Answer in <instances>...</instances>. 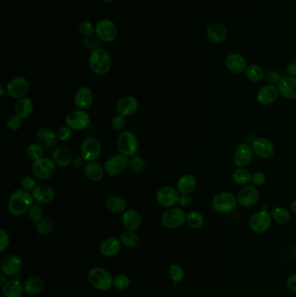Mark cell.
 Masks as SVG:
<instances>
[{
  "mask_svg": "<svg viewBox=\"0 0 296 297\" xmlns=\"http://www.w3.org/2000/svg\"><path fill=\"white\" fill-rule=\"evenodd\" d=\"M33 195L24 189H18L12 192L8 200V211L14 217L25 214L33 204Z\"/></svg>",
  "mask_w": 296,
  "mask_h": 297,
  "instance_id": "6da1fadb",
  "label": "cell"
},
{
  "mask_svg": "<svg viewBox=\"0 0 296 297\" xmlns=\"http://www.w3.org/2000/svg\"><path fill=\"white\" fill-rule=\"evenodd\" d=\"M88 62L92 72L98 76L107 74L112 66L110 54L102 48H95L91 51Z\"/></svg>",
  "mask_w": 296,
  "mask_h": 297,
  "instance_id": "7a4b0ae2",
  "label": "cell"
},
{
  "mask_svg": "<svg viewBox=\"0 0 296 297\" xmlns=\"http://www.w3.org/2000/svg\"><path fill=\"white\" fill-rule=\"evenodd\" d=\"M87 278L91 286L99 291H107L113 286L114 277L104 268H92L88 273Z\"/></svg>",
  "mask_w": 296,
  "mask_h": 297,
  "instance_id": "3957f363",
  "label": "cell"
},
{
  "mask_svg": "<svg viewBox=\"0 0 296 297\" xmlns=\"http://www.w3.org/2000/svg\"><path fill=\"white\" fill-rule=\"evenodd\" d=\"M116 147L119 154L124 155L127 158H131L136 155L138 151L139 143L136 135L130 131H123L116 141Z\"/></svg>",
  "mask_w": 296,
  "mask_h": 297,
  "instance_id": "277c9868",
  "label": "cell"
},
{
  "mask_svg": "<svg viewBox=\"0 0 296 297\" xmlns=\"http://www.w3.org/2000/svg\"><path fill=\"white\" fill-rule=\"evenodd\" d=\"M238 204L236 196L229 191H222L216 194L211 201V206L214 211L218 213H229L234 211Z\"/></svg>",
  "mask_w": 296,
  "mask_h": 297,
  "instance_id": "5b68a950",
  "label": "cell"
},
{
  "mask_svg": "<svg viewBox=\"0 0 296 297\" xmlns=\"http://www.w3.org/2000/svg\"><path fill=\"white\" fill-rule=\"evenodd\" d=\"M56 165L51 158H39L33 161L32 164V173L35 179L39 180H48L51 179L56 173Z\"/></svg>",
  "mask_w": 296,
  "mask_h": 297,
  "instance_id": "8992f818",
  "label": "cell"
},
{
  "mask_svg": "<svg viewBox=\"0 0 296 297\" xmlns=\"http://www.w3.org/2000/svg\"><path fill=\"white\" fill-rule=\"evenodd\" d=\"M186 216L184 210L177 207H172L163 212L161 217V224L165 229H177L186 223Z\"/></svg>",
  "mask_w": 296,
  "mask_h": 297,
  "instance_id": "52a82bcc",
  "label": "cell"
},
{
  "mask_svg": "<svg viewBox=\"0 0 296 297\" xmlns=\"http://www.w3.org/2000/svg\"><path fill=\"white\" fill-rule=\"evenodd\" d=\"M66 125L72 131H83L91 125V116L85 110H72L66 115Z\"/></svg>",
  "mask_w": 296,
  "mask_h": 297,
  "instance_id": "ba28073f",
  "label": "cell"
},
{
  "mask_svg": "<svg viewBox=\"0 0 296 297\" xmlns=\"http://www.w3.org/2000/svg\"><path fill=\"white\" fill-rule=\"evenodd\" d=\"M102 154L100 141L94 137H86L81 144L80 155L86 162H93Z\"/></svg>",
  "mask_w": 296,
  "mask_h": 297,
  "instance_id": "9c48e42d",
  "label": "cell"
},
{
  "mask_svg": "<svg viewBox=\"0 0 296 297\" xmlns=\"http://www.w3.org/2000/svg\"><path fill=\"white\" fill-rule=\"evenodd\" d=\"M7 95L13 99H20L27 95L30 91V83L24 77H16L9 81L6 85Z\"/></svg>",
  "mask_w": 296,
  "mask_h": 297,
  "instance_id": "30bf717a",
  "label": "cell"
},
{
  "mask_svg": "<svg viewBox=\"0 0 296 297\" xmlns=\"http://www.w3.org/2000/svg\"><path fill=\"white\" fill-rule=\"evenodd\" d=\"M95 33L101 41L111 43L116 39L119 31L114 22L110 19L104 18L96 24Z\"/></svg>",
  "mask_w": 296,
  "mask_h": 297,
  "instance_id": "8fae6325",
  "label": "cell"
},
{
  "mask_svg": "<svg viewBox=\"0 0 296 297\" xmlns=\"http://www.w3.org/2000/svg\"><path fill=\"white\" fill-rule=\"evenodd\" d=\"M129 158L124 155L115 154L108 158L104 163L105 173L110 176H117L128 168Z\"/></svg>",
  "mask_w": 296,
  "mask_h": 297,
  "instance_id": "7c38bea8",
  "label": "cell"
},
{
  "mask_svg": "<svg viewBox=\"0 0 296 297\" xmlns=\"http://www.w3.org/2000/svg\"><path fill=\"white\" fill-rule=\"evenodd\" d=\"M271 223V214L267 211H260L252 215L249 219V227L252 231L261 234L270 229Z\"/></svg>",
  "mask_w": 296,
  "mask_h": 297,
  "instance_id": "4fadbf2b",
  "label": "cell"
},
{
  "mask_svg": "<svg viewBox=\"0 0 296 297\" xmlns=\"http://www.w3.org/2000/svg\"><path fill=\"white\" fill-rule=\"evenodd\" d=\"M181 194L171 186H163L157 192V201L163 208H172L177 204Z\"/></svg>",
  "mask_w": 296,
  "mask_h": 297,
  "instance_id": "5bb4252c",
  "label": "cell"
},
{
  "mask_svg": "<svg viewBox=\"0 0 296 297\" xmlns=\"http://www.w3.org/2000/svg\"><path fill=\"white\" fill-rule=\"evenodd\" d=\"M238 203L244 208L254 207L260 197V192L255 185H245L237 194Z\"/></svg>",
  "mask_w": 296,
  "mask_h": 297,
  "instance_id": "9a60e30c",
  "label": "cell"
},
{
  "mask_svg": "<svg viewBox=\"0 0 296 297\" xmlns=\"http://www.w3.org/2000/svg\"><path fill=\"white\" fill-rule=\"evenodd\" d=\"M139 108V103L133 96H125L119 99V102L115 105V110L116 113L125 116L129 117L132 116L137 111Z\"/></svg>",
  "mask_w": 296,
  "mask_h": 297,
  "instance_id": "2e32d148",
  "label": "cell"
},
{
  "mask_svg": "<svg viewBox=\"0 0 296 297\" xmlns=\"http://www.w3.org/2000/svg\"><path fill=\"white\" fill-rule=\"evenodd\" d=\"M252 148L258 158L262 159L272 158L276 151L274 143L270 140L264 137L254 140L252 143Z\"/></svg>",
  "mask_w": 296,
  "mask_h": 297,
  "instance_id": "e0dca14e",
  "label": "cell"
},
{
  "mask_svg": "<svg viewBox=\"0 0 296 297\" xmlns=\"http://www.w3.org/2000/svg\"><path fill=\"white\" fill-rule=\"evenodd\" d=\"M254 151L251 146L247 143H241L237 146L233 157L234 165L238 168H245L251 163Z\"/></svg>",
  "mask_w": 296,
  "mask_h": 297,
  "instance_id": "ac0fdd59",
  "label": "cell"
},
{
  "mask_svg": "<svg viewBox=\"0 0 296 297\" xmlns=\"http://www.w3.org/2000/svg\"><path fill=\"white\" fill-rule=\"evenodd\" d=\"M23 266V260L18 255H10L4 259L1 263V272L6 277H14L20 272Z\"/></svg>",
  "mask_w": 296,
  "mask_h": 297,
  "instance_id": "d6986e66",
  "label": "cell"
},
{
  "mask_svg": "<svg viewBox=\"0 0 296 297\" xmlns=\"http://www.w3.org/2000/svg\"><path fill=\"white\" fill-rule=\"evenodd\" d=\"M94 95L89 87L82 86L76 91L74 94V104L79 110H88L92 105Z\"/></svg>",
  "mask_w": 296,
  "mask_h": 297,
  "instance_id": "ffe728a7",
  "label": "cell"
},
{
  "mask_svg": "<svg viewBox=\"0 0 296 297\" xmlns=\"http://www.w3.org/2000/svg\"><path fill=\"white\" fill-rule=\"evenodd\" d=\"M35 138L36 142L39 143L45 150L54 148L58 141L57 135L50 129L45 127L40 128L37 131Z\"/></svg>",
  "mask_w": 296,
  "mask_h": 297,
  "instance_id": "44dd1931",
  "label": "cell"
},
{
  "mask_svg": "<svg viewBox=\"0 0 296 297\" xmlns=\"http://www.w3.org/2000/svg\"><path fill=\"white\" fill-rule=\"evenodd\" d=\"M122 224L126 230L136 232L142 225V217L136 210H126L122 214Z\"/></svg>",
  "mask_w": 296,
  "mask_h": 297,
  "instance_id": "7402d4cb",
  "label": "cell"
},
{
  "mask_svg": "<svg viewBox=\"0 0 296 297\" xmlns=\"http://www.w3.org/2000/svg\"><path fill=\"white\" fill-rule=\"evenodd\" d=\"M279 95L278 88L274 84H267L258 90L257 100L262 105H270L277 100Z\"/></svg>",
  "mask_w": 296,
  "mask_h": 297,
  "instance_id": "603a6c76",
  "label": "cell"
},
{
  "mask_svg": "<svg viewBox=\"0 0 296 297\" xmlns=\"http://www.w3.org/2000/svg\"><path fill=\"white\" fill-rule=\"evenodd\" d=\"M226 68L234 74H241L247 69V61L245 57L239 53H231L225 60Z\"/></svg>",
  "mask_w": 296,
  "mask_h": 297,
  "instance_id": "cb8c5ba5",
  "label": "cell"
},
{
  "mask_svg": "<svg viewBox=\"0 0 296 297\" xmlns=\"http://www.w3.org/2000/svg\"><path fill=\"white\" fill-rule=\"evenodd\" d=\"M32 195L37 203L46 204L54 199L55 191L49 185H37L35 189L32 191Z\"/></svg>",
  "mask_w": 296,
  "mask_h": 297,
  "instance_id": "d4e9b609",
  "label": "cell"
},
{
  "mask_svg": "<svg viewBox=\"0 0 296 297\" xmlns=\"http://www.w3.org/2000/svg\"><path fill=\"white\" fill-rule=\"evenodd\" d=\"M122 243L120 241V238L112 237L107 238L104 240L99 247L101 255L107 257V258H111L116 256L120 250H121Z\"/></svg>",
  "mask_w": 296,
  "mask_h": 297,
  "instance_id": "484cf974",
  "label": "cell"
},
{
  "mask_svg": "<svg viewBox=\"0 0 296 297\" xmlns=\"http://www.w3.org/2000/svg\"><path fill=\"white\" fill-rule=\"evenodd\" d=\"M277 88L279 93L283 98L287 99H296V77L290 76L281 77Z\"/></svg>",
  "mask_w": 296,
  "mask_h": 297,
  "instance_id": "4316f807",
  "label": "cell"
},
{
  "mask_svg": "<svg viewBox=\"0 0 296 297\" xmlns=\"http://www.w3.org/2000/svg\"><path fill=\"white\" fill-rule=\"evenodd\" d=\"M83 173L85 175L86 179L93 183H98L103 180L104 174H106L104 167L97 163L96 161L87 162L83 167Z\"/></svg>",
  "mask_w": 296,
  "mask_h": 297,
  "instance_id": "83f0119b",
  "label": "cell"
},
{
  "mask_svg": "<svg viewBox=\"0 0 296 297\" xmlns=\"http://www.w3.org/2000/svg\"><path fill=\"white\" fill-rule=\"evenodd\" d=\"M206 33L209 39L216 44L223 43L228 37V32L225 26L218 22H214L209 24Z\"/></svg>",
  "mask_w": 296,
  "mask_h": 297,
  "instance_id": "f1b7e54d",
  "label": "cell"
},
{
  "mask_svg": "<svg viewBox=\"0 0 296 297\" xmlns=\"http://www.w3.org/2000/svg\"><path fill=\"white\" fill-rule=\"evenodd\" d=\"M51 159L53 160L56 166L67 167L70 164H72L73 157H72L71 151L67 147L60 146V147L54 148L52 155H51Z\"/></svg>",
  "mask_w": 296,
  "mask_h": 297,
  "instance_id": "f546056e",
  "label": "cell"
},
{
  "mask_svg": "<svg viewBox=\"0 0 296 297\" xmlns=\"http://www.w3.org/2000/svg\"><path fill=\"white\" fill-rule=\"evenodd\" d=\"M196 187V179L191 174H184L178 179L175 189L181 195H190Z\"/></svg>",
  "mask_w": 296,
  "mask_h": 297,
  "instance_id": "4dcf8cb0",
  "label": "cell"
},
{
  "mask_svg": "<svg viewBox=\"0 0 296 297\" xmlns=\"http://www.w3.org/2000/svg\"><path fill=\"white\" fill-rule=\"evenodd\" d=\"M104 205L108 211L115 214H123L127 210V202L119 196H110L104 201Z\"/></svg>",
  "mask_w": 296,
  "mask_h": 297,
  "instance_id": "1f68e13d",
  "label": "cell"
},
{
  "mask_svg": "<svg viewBox=\"0 0 296 297\" xmlns=\"http://www.w3.org/2000/svg\"><path fill=\"white\" fill-rule=\"evenodd\" d=\"M34 110V104L31 98H24L18 99L15 104V114L20 118L26 119L32 116Z\"/></svg>",
  "mask_w": 296,
  "mask_h": 297,
  "instance_id": "d6a6232c",
  "label": "cell"
},
{
  "mask_svg": "<svg viewBox=\"0 0 296 297\" xmlns=\"http://www.w3.org/2000/svg\"><path fill=\"white\" fill-rule=\"evenodd\" d=\"M24 292V285L17 279L7 281L2 287V293L5 297H21Z\"/></svg>",
  "mask_w": 296,
  "mask_h": 297,
  "instance_id": "836d02e7",
  "label": "cell"
},
{
  "mask_svg": "<svg viewBox=\"0 0 296 297\" xmlns=\"http://www.w3.org/2000/svg\"><path fill=\"white\" fill-rule=\"evenodd\" d=\"M24 290L27 294L34 295L38 294L44 289L45 287V282L41 277H32L27 279L24 282Z\"/></svg>",
  "mask_w": 296,
  "mask_h": 297,
  "instance_id": "e575fe53",
  "label": "cell"
},
{
  "mask_svg": "<svg viewBox=\"0 0 296 297\" xmlns=\"http://www.w3.org/2000/svg\"><path fill=\"white\" fill-rule=\"evenodd\" d=\"M204 222L203 215L199 211H191L187 214L186 223L191 229H201V227L204 225Z\"/></svg>",
  "mask_w": 296,
  "mask_h": 297,
  "instance_id": "d590c367",
  "label": "cell"
},
{
  "mask_svg": "<svg viewBox=\"0 0 296 297\" xmlns=\"http://www.w3.org/2000/svg\"><path fill=\"white\" fill-rule=\"evenodd\" d=\"M271 217L273 220L275 221L278 224H287L290 221L291 215L290 212L287 211V209L284 207H276L271 211Z\"/></svg>",
  "mask_w": 296,
  "mask_h": 297,
  "instance_id": "8d00e7d4",
  "label": "cell"
},
{
  "mask_svg": "<svg viewBox=\"0 0 296 297\" xmlns=\"http://www.w3.org/2000/svg\"><path fill=\"white\" fill-rule=\"evenodd\" d=\"M251 173L245 168H238L234 169V172L232 174L233 181L237 185H241V186L248 185L249 182L251 181Z\"/></svg>",
  "mask_w": 296,
  "mask_h": 297,
  "instance_id": "74e56055",
  "label": "cell"
},
{
  "mask_svg": "<svg viewBox=\"0 0 296 297\" xmlns=\"http://www.w3.org/2000/svg\"><path fill=\"white\" fill-rule=\"evenodd\" d=\"M119 238L122 244L127 248H136L140 244V237L136 232L126 230L122 233Z\"/></svg>",
  "mask_w": 296,
  "mask_h": 297,
  "instance_id": "f35d334b",
  "label": "cell"
},
{
  "mask_svg": "<svg viewBox=\"0 0 296 297\" xmlns=\"http://www.w3.org/2000/svg\"><path fill=\"white\" fill-rule=\"evenodd\" d=\"M245 74H246L247 78L254 83L261 82L263 79V77H265L263 70L261 66H257V65H251V66H248L246 71H245Z\"/></svg>",
  "mask_w": 296,
  "mask_h": 297,
  "instance_id": "ab89813d",
  "label": "cell"
},
{
  "mask_svg": "<svg viewBox=\"0 0 296 297\" xmlns=\"http://www.w3.org/2000/svg\"><path fill=\"white\" fill-rule=\"evenodd\" d=\"M129 158L128 161V168L131 169V171L136 174H139L144 171L146 168L145 161L143 160L139 156H133Z\"/></svg>",
  "mask_w": 296,
  "mask_h": 297,
  "instance_id": "60d3db41",
  "label": "cell"
},
{
  "mask_svg": "<svg viewBox=\"0 0 296 297\" xmlns=\"http://www.w3.org/2000/svg\"><path fill=\"white\" fill-rule=\"evenodd\" d=\"M44 151L45 148H43L39 143H33L28 146L27 148V155L32 160H38L39 158L44 157Z\"/></svg>",
  "mask_w": 296,
  "mask_h": 297,
  "instance_id": "b9f144b4",
  "label": "cell"
},
{
  "mask_svg": "<svg viewBox=\"0 0 296 297\" xmlns=\"http://www.w3.org/2000/svg\"><path fill=\"white\" fill-rule=\"evenodd\" d=\"M36 232L40 235H47L53 229V223L49 219L44 218L41 222L36 223Z\"/></svg>",
  "mask_w": 296,
  "mask_h": 297,
  "instance_id": "7bdbcfd3",
  "label": "cell"
},
{
  "mask_svg": "<svg viewBox=\"0 0 296 297\" xmlns=\"http://www.w3.org/2000/svg\"><path fill=\"white\" fill-rule=\"evenodd\" d=\"M169 275L172 282H175L176 284L184 280L185 274H184V269L180 265L172 264L169 267Z\"/></svg>",
  "mask_w": 296,
  "mask_h": 297,
  "instance_id": "ee69618b",
  "label": "cell"
},
{
  "mask_svg": "<svg viewBox=\"0 0 296 297\" xmlns=\"http://www.w3.org/2000/svg\"><path fill=\"white\" fill-rule=\"evenodd\" d=\"M130 285L131 279L126 275L120 274L113 278V286L119 290H125L130 287Z\"/></svg>",
  "mask_w": 296,
  "mask_h": 297,
  "instance_id": "f6af8a7d",
  "label": "cell"
},
{
  "mask_svg": "<svg viewBox=\"0 0 296 297\" xmlns=\"http://www.w3.org/2000/svg\"><path fill=\"white\" fill-rule=\"evenodd\" d=\"M28 215L31 220L34 223H38L44 219V212L39 204H33L28 211Z\"/></svg>",
  "mask_w": 296,
  "mask_h": 297,
  "instance_id": "bcb514c9",
  "label": "cell"
},
{
  "mask_svg": "<svg viewBox=\"0 0 296 297\" xmlns=\"http://www.w3.org/2000/svg\"><path fill=\"white\" fill-rule=\"evenodd\" d=\"M6 125L9 129L10 131H17L20 130L22 125H23V119L20 118L19 116L17 115H12L10 116L9 118L7 119Z\"/></svg>",
  "mask_w": 296,
  "mask_h": 297,
  "instance_id": "7dc6e473",
  "label": "cell"
},
{
  "mask_svg": "<svg viewBox=\"0 0 296 297\" xmlns=\"http://www.w3.org/2000/svg\"><path fill=\"white\" fill-rule=\"evenodd\" d=\"M78 29H79V33H80L81 35L85 37V38L92 36V34L95 33V26H93V24L89 21L82 22L79 24Z\"/></svg>",
  "mask_w": 296,
  "mask_h": 297,
  "instance_id": "c3c4849f",
  "label": "cell"
},
{
  "mask_svg": "<svg viewBox=\"0 0 296 297\" xmlns=\"http://www.w3.org/2000/svg\"><path fill=\"white\" fill-rule=\"evenodd\" d=\"M125 118L126 117L121 116L119 114L113 116L112 119H111V122H110L111 128L116 131H122L123 129L125 128V125H126V120H125Z\"/></svg>",
  "mask_w": 296,
  "mask_h": 297,
  "instance_id": "681fc988",
  "label": "cell"
},
{
  "mask_svg": "<svg viewBox=\"0 0 296 297\" xmlns=\"http://www.w3.org/2000/svg\"><path fill=\"white\" fill-rule=\"evenodd\" d=\"M36 186H37V182H36L35 177L33 176L27 175L21 180V188L29 192H32L35 189Z\"/></svg>",
  "mask_w": 296,
  "mask_h": 297,
  "instance_id": "f907efd6",
  "label": "cell"
},
{
  "mask_svg": "<svg viewBox=\"0 0 296 297\" xmlns=\"http://www.w3.org/2000/svg\"><path fill=\"white\" fill-rule=\"evenodd\" d=\"M72 131H73L66 125L61 126L56 132L58 140L62 141V142H66V141L71 139V137H72Z\"/></svg>",
  "mask_w": 296,
  "mask_h": 297,
  "instance_id": "816d5d0a",
  "label": "cell"
},
{
  "mask_svg": "<svg viewBox=\"0 0 296 297\" xmlns=\"http://www.w3.org/2000/svg\"><path fill=\"white\" fill-rule=\"evenodd\" d=\"M10 245V237L7 232L1 228L0 229V252L4 253Z\"/></svg>",
  "mask_w": 296,
  "mask_h": 297,
  "instance_id": "f5cc1de1",
  "label": "cell"
},
{
  "mask_svg": "<svg viewBox=\"0 0 296 297\" xmlns=\"http://www.w3.org/2000/svg\"><path fill=\"white\" fill-rule=\"evenodd\" d=\"M266 175L261 171H256L251 176L252 184L253 185H255V187L263 185L266 183Z\"/></svg>",
  "mask_w": 296,
  "mask_h": 297,
  "instance_id": "db71d44e",
  "label": "cell"
},
{
  "mask_svg": "<svg viewBox=\"0 0 296 297\" xmlns=\"http://www.w3.org/2000/svg\"><path fill=\"white\" fill-rule=\"evenodd\" d=\"M266 80L270 83V84H276V83H279V82L281 81V77L280 72H277L276 70H271V71H269L267 72Z\"/></svg>",
  "mask_w": 296,
  "mask_h": 297,
  "instance_id": "11a10c76",
  "label": "cell"
},
{
  "mask_svg": "<svg viewBox=\"0 0 296 297\" xmlns=\"http://www.w3.org/2000/svg\"><path fill=\"white\" fill-rule=\"evenodd\" d=\"M192 202V200L190 198L189 195H181L179 197V201H178V204L180 205L183 208H187L189 207Z\"/></svg>",
  "mask_w": 296,
  "mask_h": 297,
  "instance_id": "9f6ffc18",
  "label": "cell"
},
{
  "mask_svg": "<svg viewBox=\"0 0 296 297\" xmlns=\"http://www.w3.org/2000/svg\"><path fill=\"white\" fill-rule=\"evenodd\" d=\"M287 286L290 291L296 293V274L291 275L287 280Z\"/></svg>",
  "mask_w": 296,
  "mask_h": 297,
  "instance_id": "6f0895ef",
  "label": "cell"
},
{
  "mask_svg": "<svg viewBox=\"0 0 296 297\" xmlns=\"http://www.w3.org/2000/svg\"><path fill=\"white\" fill-rule=\"evenodd\" d=\"M86 162L84 160V158L82 157V156H78V157H76V158H73V161H72V164L74 165L76 168H82V167H84L85 165Z\"/></svg>",
  "mask_w": 296,
  "mask_h": 297,
  "instance_id": "680465c9",
  "label": "cell"
},
{
  "mask_svg": "<svg viewBox=\"0 0 296 297\" xmlns=\"http://www.w3.org/2000/svg\"><path fill=\"white\" fill-rule=\"evenodd\" d=\"M287 74L290 77H296V62L291 63L287 68Z\"/></svg>",
  "mask_w": 296,
  "mask_h": 297,
  "instance_id": "91938a15",
  "label": "cell"
},
{
  "mask_svg": "<svg viewBox=\"0 0 296 297\" xmlns=\"http://www.w3.org/2000/svg\"><path fill=\"white\" fill-rule=\"evenodd\" d=\"M6 95H7L6 86H5L4 84H0V98H3Z\"/></svg>",
  "mask_w": 296,
  "mask_h": 297,
  "instance_id": "94428289",
  "label": "cell"
},
{
  "mask_svg": "<svg viewBox=\"0 0 296 297\" xmlns=\"http://www.w3.org/2000/svg\"><path fill=\"white\" fill-rule=\"evenodd\" d=\"M6 277H6L4 274L1 273V275H0V280H1L0 287H1V288H2V287L6 284V282H7V281H6Z\"/></svg>",
  "mask_w": 296,
  "mask_h": 297,
  "instance_id": "6125c7cd",
  "label": "cell"
},
{
  "mask_svg": "<svg viewBox=\"0 0 296 297\" xmlns=\"http://www.w3.org/2000/svg\"><path fill=\"white\" fill-rule=\"evenodd\" d=\"M291 210L293 211V213L296 215V198L293 200L292 203H291Z\"/></svg>",
  "mask_w": 296,
  "mask_h": 297,
  "instance_id": "be15d7a7",
  "label": "cell"
},
{
  "mask_svg": "<svg viewBox=\"0 0 296 297\" xmlns=\"http://www.w3.org/2000/svg\"><path fill=\"white\" fill-rule=\"evenodd\" d=\"M101 1L105 4H112L115 2V0H101Z\"/></svg>",
  "mask_w": 296,
  "mask_h": 297,
  "instance_id": "e7e4bbea",
  "label": "cell"
}]
</instances>
